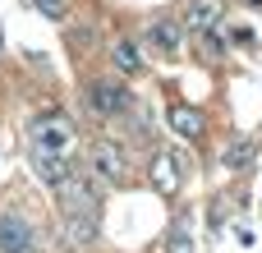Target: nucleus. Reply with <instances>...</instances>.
Returning a JSON list of instances; mask_svg holds the SVG:
<instances>
[{
	"mask_svg": "<svg viewBox=\"0 0 262 253\" xmlns=\"http://www.w3.org/2000/svg\"><path fill=\"white\" fill-rule=\"evenodd\" d=\"M111 65H115L120 74H138V69H143V51H138L134 41H115V46H111Z\"/></svg>",
	"mask_w": 262,
	"mask_h": 253,
	"instance_id": "9d476101",
	"label": "nucleus"
},
{
	"mask_svg": "<svg viewBox=\"0 0 262 253\" xmlns=\"http://www.w3.org/2000/svg\"><path fill=\"white\" fill-rule=\"evenodd\" d=\"M64 226H69L74 244H92L97 240V207L92 212H64Z\"/></svg>",
	"mask_w": 262,
	"mask_h": 253,
	"instance_id": "1a4fd4ad",
	"label": "nucleus"
},
{
	"mask_svg": "<svg viewBox=\"0 0 262 253\" xmlns=\"http://www.w3.org/2000/svg\"><path fill=\"white\" fill-rule=\"evenodd\" d=\"M166 253H193V235H189L184 226H175L170 240H166Z\"/></svg>",
	"mask_w": 262,
	"mask_h": 253,
	"instance_id": "ddd939ff",
	"label": "nucleus"
},
{
	"mask_svg": "<svg viewBox=\"0 0 262 253\" xmlns=\"http://www.w3.org/2000/svg\"><path fill=\"white\" fill-rule=\"evenodd\" d=\"M88 166H92L106 184H120V180L129 175V161H124V152H120L115 143H97V147H92V157H88Z\"/></svg>",
	"mask_w": 262,
	"mask_h": 253,
	"instance_id": "7ed1b4c3",
	"label": "nucleus"
},
{
	"mask_svg": "<svg viewBox=\"0 0 262 253\" xmlns=\"http://www.w3.org/2000/svg\"><path fill=\"white\" fill-rule=\"evenodd\" d=\"M88 106H92L101 120H115V115L134 111V92H129V83H120V78H97V83L88 88Z\"/></svg>",
	"mask_w": 262,
	"mask_h": 253,
	"instance_id": "f03ea898",
	"label": "nucleus"
},
{
	"mask_svg": "<svg viewBox=\"0 0 262 253\" xmlns=\"http://www.w3.org/2000/svg\"><path fill=\"white\" fill-rule=\"evenodd\" d=\"M28 138H32L37 152H51V157H69L74 161V152H78V134H74V124L64 115H37L28 124Z\"/></svg>",
	"mask_w": 262,
	"mask_h": 253,
	"instance_id": "f257e3e1",
	"label": "nucleus"
},
{
	"mask_svg": "<svg viewBox=\"0 0 262 253\" xmlns=\"http://www.w3.org/2000/svg\"><path fill=\"white\" fill-rule=\"evenodd\" d=\"M0 253H32V230L23 217L5 212L0 217Z\"/></svg>",
	"mask_w": 262,
	"mask_h": 253,
	"instance_id": "39448f33",
	"label": "nucleus"
},
{
	"mask_svg": "<svg viewBox=\"0 0 262 253\" xmlns=\"http://www.w3.org/2000/svg\"><path fill=\"white\" fill-rule=\"evenodd\" d=\"M37 9H41L46 18H64V0H37Z\"/></svg>",
	"mask_w": 262,
	"mask_h": 253,
	"instance_id": "4468645a",
	"label": "nucleus"
},
{
	"mask_svg": "<svg viewBox=\"0 0 262 253\" xmlns=\"http://www.w3.org/2000/svg\"><path fill=\"white\" fill-rule=\"evenodd\" d=\"M216 14H221L216 5H193V14H189V23H193L198 32H207V28L216 23Z\"/></svg>",
	"mask_w": 262,
	"mask_h": 253,
	"instance_id": "f8f14e48",
	"label": "nucleus"
},
{
	"mask_svg": "<svg viewBox=\"0 0 262 253\" xmlns=\"http://www.w3.org/2000/svg\"><path fill=\"white\" fill-rule=\"evenodd\" d=\"M32 171H37V175L55 189V184L74 171V161H69V157H51V152H37V147H32Z\"/></svg>",
	"mask_w": 262,
	"mask_h": 253,
	"instance_id": "0eeeda50",
	"label": "nucleus"
},
{
	"mask_svg": "<svg viewBox=\"0 0 262 253\" xmlns=\"http://www.w3.org/2000/svg\"><path fill=\"white\" fill-rule=\"evenodd\" d=\"M170 129L180 138H203V111L193 106H170Z\"/></svg>",
	"mask_w": 262,
	"mask_h": 253,
	"instance_id": "6e6552de",
	"label": "nucleus"
},
{
	"mask_svg": "<svg viewBox=\"0 0 262 253\" xmlns=\"http://www.w3.org/2000/svg\"><path fill=\"white\" fill-rule=\"evenodd\" d=\"M253 161V143H230L226 147V171H244Z\"/></svg>",
	"mask_w": 262,
	"mask_h": 253,
	"instance_id": "9b49d317",
	"label": "nucleus"
},
{
	"mask_svg": "<svg viewBox=\"0 0 262 253\" xmlns=\"http://www.w3.org/2000/svg\"><path fill=\"white\" fill-rule=\"evenodd\" d=\"M147 46H152V51H161V55H180V46H184L180 23H175V18H157V23L147 28Z\"/></svg>",
	"mask_w": 262,
	"mask_h": 253,
	"instance_id": "423d86ee",
	"label": "nucleus"
},
{
	"mask_svg": "<svg viewBox=\"0 0 262 253\" xmlns=\"http://www.w3.org/2000/svg\"><path fill=\"white\" fill-rule=\"evenodd\" d=\"M147 180H152L157 194H180V161H175V152H157L147 161Z\"/></svg>",
	"mask_w": 262,
	"mask_h": 253,
	"instance_id": "20e7f679",
	"label": "nucleus"
}]
</instances>
